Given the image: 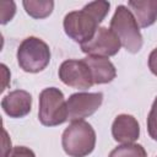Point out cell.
Segmentation results:
<instances>
[{
  "mask_svg": "<svg viewBox=\"0 0 157 157\" xmlns=\"http://www.w3.org/2000/svg\"><path fill=\"white\" fill-rule=\"evenodd\" d=\"M61 145L67 156L86 157L96 146L94 129L85 120L71 121L63 132Z\"/></svg>",
  "mask_w": 157,
  "mask_h": 157,
  "instance_id": "obj_1",
  "label": "cell"
},
{
  "mask_svg": "<svg viewBox=\"0 0 157 157\" xmlns=\"http://www.w3.org/2000/svg\"><path fill=\"white\" fill-rule=\"evenodd\" d=\"M110 29L120 40V44L130 53H137L142 47V36L137 21L130 9L119 5L110 20Z\"/></svg>",
  "mask_w": 157,
  "mask_h": 157,
  "instance_id": "obj_2",
  "label": "cell"
},
{
  "mask_svg": "<svg viewBox=\"0 0 157 157\" xmlns=\"http://www.w3.org/2000/svg\"><path fill=\"white\" fill-rule=\"evenodd\" d=\"M49 61L50 49L44 40L37 37H27L17 48V63L26 72L43 71Z\"/></svg>",
  "mask_w": 157,
  "mask_h": 157,
  "instance_id": "obj_3",
  "label": "cell"
},
{
  "mask_svg": "<svg viewBox=\"0 0 157 157\" xmlns=\"http://www.w3.org/2000/svg\"><path fill=\"white\" fill-rule=\"evenodd\" d=\"M38 119L44 126H56L69 119L67 103L59 88L48 87L40 92Z\"/></svg>",
  "mask_w": 157,
  "mask_h": 157,
  "instance_id": "obj_4",
  "label": "cell"
},
{
  "mask_svg": "<svg viewBox=\"0 0 157 157\" xmlns=\"http://www.w3.org/2000/svg\"><path fill=\"white\" fill-rule=\"evenodd\" d=\"M65 33L75 42L85 44L90 42L98 29L97 20L85 9L80 11H71L64 17Z\"/></svg>",
  "mask_w": 157,
  "mask_h": 157,
  "instance_id": "obj_5",
  "label": "cell"
},
{
  "mask_svg": "<svg viewBox=\"0 0 157 157\" xmlns=\"http://www.w3.org/2000/svg\"><path fill=\"white\" fill-rule=\"evenodd\" d=\"M58 74L61 82L72 88L88 90L94 85L91 70L83 59H69L63 61Z\"/></svg>",
  "mask_w": 157,
  "mask_h": 157,
  "instance_id": "obj_6",
  "label": "cell"
},
{
  "mask_svg": "<svg viewBox=\"0 0 157 157\" xmlns=\"http://www.w3.org/2000/svg\"><path fill=\"white\" fill-rule=\"evenodd\" d=\"M120 40L110 28L98 27L93 38L90 42L81 44V50L91 56L108 58L115 55L120 50Z\"/></svg>",
  "mask_w": 157,
  "mask_h": 157,
  "instance_id": "obj_7",
  "label": "cell"
},
{
  "mask_svg": "<svg viewBox=\"0 0 157 157\" xmlns=\"http://www.w3.org/2000/svg\"><path fill=\"white\" fill-rule=\"evenodd\" d=\"M103 94L101 92L88 93V92H78L74 93L66 101L69 119L71 121L83 120L85 118L92 115L102 104Z\"/></svg>",
  "mask_w": 157,
  "mask_h": 157,
  "instance_id": "obj_8",
  "label": "cell"
},
{
  "mask_svg": "<svg viewBox=\"0 0 157 157\" xmlns=\"http://www.w3.org/2000/svg\"><path fill=\"white\" fill-rule=\"evenodd\" d=\"M1 108L10 118H22L32 109V97L27 91H11L1 99Z\"/></svg>",
  "mask_w": 157,
  "mask_h": 157,
  "instance_id": "obj_9",
  "label": "cell"
},
{
  "mask_svg": "<svg viewBox=\"0 0 157 157\" xmlns=\"http://www.w3.org/2000/svg\"><path fill=\"white\" fill-rule=\"evenodd\" d=\"M112 135L119 144H134L140 136V125L132 115L120 114L112 124Z\"/></svg>",
  "mask_w": 157,
  "mask_h": 157,
  "instance_id": "obj_10",
  "label": "cell"
},
{
  "mask_svg": "<svg viewBox=\"0 0 157 157\" xmlns=\"http://www.w3.org/2000/svg\"><path fill=\"white\" fill-rule=\"evenodd\" d=\"M86 64L88 65L93 82L97 85L109 83L112 82L117 76V70L113 63L108 58L103 56H91L87 55L85 59Z\"/></svg>",
  "mask_w": 157,
  "mask_h": 157,
  "instance_id": "obj_11",
  "label": "cell"
},
{
  "mask_svg": "<svg viewBox=\"0 0 157 157\" xmlns=\"http://www.w3.org/2000/svg\"><path fill=\"white\" fill-rule=\"evenodd\" d=\"M128 6L140 27L145 28L153 25L157 20V1L147 0V1H129Z\"/></svg>",
  "mask_w": 157,
  "mask_h": 157,
  "instance_id": "obj_12",
  "label": "cell"
},
{
  "mask_svg": "<svg viewBox=\"0 0 157 157\" xmlns=\"http://www.w3.org/2000/svg\"><path fill=\"white\" fill-rule=\"evenodd\" d=\"M23 7L26 12L33 17V18H45L48 17L53 9H54V1H37V0H25Z\"/></svg>",
  "mask_w": 157,
  "mask_h": 157,
  "instance_id": "obj_13",
  "label": "cell"
},
{
  "mask_svg": "<svg viewBox=\"0 0 157 157\" xmlns=\"http://www.w3.org/2000/svg\"><path fill=\"white\" fill-rule=\"evenodd\" d=\"M108 157H147V153L139 144H125L115 147Z\"/></svg>",
  "mask_w": 157,
  "mask_h": 157,
  "instance_id": "obj_14",
  "label": "cell"
},
{
  "mask_svg": "<svg viewBox=\"0 0 157 157\" xmlns=\"http://www.w3.org/2000/svg\"><path fill=\"white\" fill-rule=\"evenodd\" d=\"M109 7H110V4L108 1H104V0L92 1V2H88L87 5L83 6V9L87 12H90L97 20L98 23H101L104 20L107 13L109 12Z\"/></svg>",
  "mask_w": 157,
  "mask_h": 157,
  "instance_id": "obj_15",
  "label": "cell"
},
{
  "mask_svg": "<svg viewBox=\"0 0 157 157\" xmlns=\"http://www.w3.org/2000/svg\"><path fill=\"white\" fill-rule=\"evenodd\" d=\"M147 131L153 140H157V97L155 98L147 117Z\"/></svg>",
  "mask_w": 157,
  "mask_h": 157,
  "instance_id": "obj_16",
  "label": "cell"
},
{
  "mask_svg": "<svg viewBox=\"0 0 157 157\" xmlns=\"http://www.w3.org/2000/svg\"><path fill=\"white\" fill-rule=\"evenodd\" d=\"M16 12V5L13 1H2L1 2V25L7 23Z\"/></svg>",
  "mask_w": 157,
  "mask_h": 157,
  "instance_id": "obj_17",
  "label": "cell"
},
{
  "mask_svg": "<svg viewBox=\"0 0 157 157\" xmlns=\"http://www.w3.org/2000/svg\"><path fill=\"white\" fill-rule=\"evenodd\" d=\"M7 157H36L34 152L25 146H15Z\"/></svg>",
  "mask_w": 157,
  "mask_h": 157,
  "instance_id": "obj_18",
  "label": "cell"
},
{
  "mask_svg": "<svg viewBox=\"0 0 157 157\" xmlns=\"http://www.w3.org/2000/svg\"><path fill=\"white\" fill-rule=\"evenodd\" d=\"M148 67L151 72L157 76V48L153 49L148 55Z\"/></svg>",
  "mask_w": 157,
  "mask_h": 157,
  "instance_id": "obj_19",
  "label": "cell"
}]
</instances>
